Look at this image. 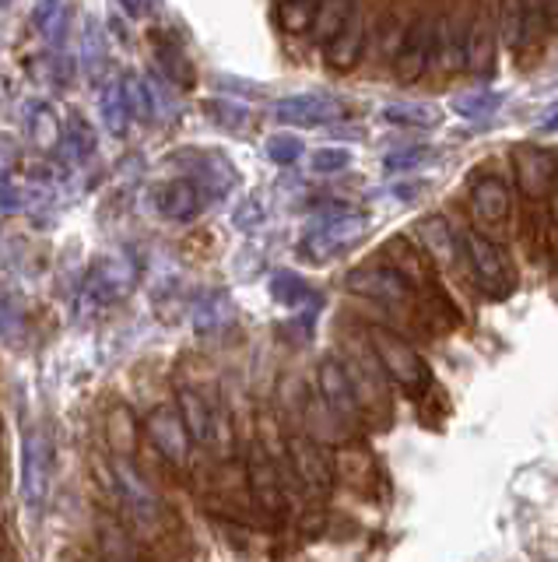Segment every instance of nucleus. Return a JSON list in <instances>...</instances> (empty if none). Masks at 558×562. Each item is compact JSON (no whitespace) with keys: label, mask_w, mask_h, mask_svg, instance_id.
Returning a JSON list of instances; mask_svg holds the SVG:
<instances>
[{"label":"nucleus","mask_w":558,"mask_h":562,"mask_svg":"<svg viewBox=\"0 0 558 562\" xmlns=\"http://www.w3.org/2000/svg\"><path fill=\"white\" fill-rule=\"evenodd\" d=\"M365 334H369V345L376 351L383 373L390 376V383L397 386V391L408 394V397H425V391L432 386V369H429L422 351H418L405 334H397L390 327L373 324Z\"/></svg>","instance_id":"nucleus-1"},{"label":"nucleus","mask_w":558,"mask_h":562,"mask_svg":"<svg viewBox=\"0 0 558 562\" xmlns=\"http://www.w3.org/2000/svg\"><path fill=\"white\" fill-rule=\"evenodd\" d=\"M365 233H369V215H362L355 207L334 204L312 218V225L306 228V236L299 243V254L312 263H327L330 257L358 246Z\"/></svg>","instance_id":"nucleus-2"},{"label":"nucleus","mask_w":558,"mask_h":562,"mask_svg":"<svg viewBox=\"0 0 558 562\" xmlns=\"http://www.w3.org/2000/svg\"><path fill=\"white\" fill-rule=\"evenodd\" d=\"M344 366L348 373H352V383H355V394L362 401V412H365V422H376V426H387L390 415H394V401H390V391L394 383L390 376L383 373V366L376 359V351L369 345V334H365V341L358 338V348L355 351H344Z\"/></svg>","instance_id":"nucleus-3"},{"label":"nucleus","mask_w":558,"mask_h":562,"mask_svg":"<svg viewBox=\"0 0 558 562\" xmlns=\"http://www.w3.org/2000/svg\"><path fill=\"white\" fill-rule=\"evenodd\" d=\"M460 243H464V263L470 268V274H475L478 289L488 299L513 295V289H516V268H513L510 254H505L488 233H478V228H464Z\"/></svg>","instance_id":"nucleus-4"},{"label":"nucleus","mask_w":558,"mask_h":562,"mask_svg":"<svg viewBox=\"0 0 558 562\" xmlns=\"http://www.w3.org/2000/svg\"><path fill=\"white\" fill-rule=\"evenodd\" d=\"M344 285H348V292L369 299V303H379L387 310H400V313L414 310V303H418V285L405 271L390 268V263H373V268L348 271Z\"/></svg>","instance_id":"nucleus-5"},{"label":"nucleus","mask_w":558,"mask_h":562,"mask_svg":"<svg viewBox=\"0 0 558 562\" xmlns=\"http://www.w3.org/2000/svg\"><path fill=\"white\" fill-rule=\"evenodd\" d=\"M54 436L46 426H32L22 439V499L32 514H39L49 496V482H54Z\"/></svg>","instance_id":"nucleus-6"},{"label":"nucleus","mask_w":558,"mask_h":562,"mask_svg":"<svg viewBox=\"0 0 558 562\" xmlns=\"http://www.w3.org/2000/svg\"><path fill=\"white\" fill-rule=\"evenodd\" d=\"M285 461H288L292 479L299 482L309 496L327 499L330 492H334V485H338L334 461H330V453L312 436H299V432L288 436L285 439Z\"/></svg>","instance_id":"nucleus-7"},{"label":"nucleus","mask_w":558,"mask_h":562,"mask_svg":"<svg viewBox=\"0 0 558 562\" xmlns=\"http://www.w3.org/2000/svg\"><path fill=\"white\" fill-rule=\"evenodd\" d=\"M113 492H116V499H119V506H124V514L134 527H141V531L162 527L166 506L159 496H155V488L134 471V464L127 461V457H116L113 461Z\"/></svg>","instance_id":"nucleus-8"},{"label":"nucleus","mask_w":558,"mask_h":562,"mask_svg":"<svg viewBox=\"0 0 558 562\" xmlns=\"http://www.w3.org/2000/svg\"><path fill=\"white\" fill-rule=\"evenodd\" d=\"M317 394H320V404L327 408V415L334 422H341V426H362L365 422L362 401L355 394V383H352V373H348L344 359H338V356L320 359Z\"/></svg>","instance_id":"nucleus-9"},{"label":"nucleus","mask_w":558,"mask_h":562,"mask_svg":"<svg viewBox=\"0 0 558 562\" xmlns=\"http://www.w3.org/2000/svg\"><path fill=\"white\" fill-rule=\"evenodd\" d=\"M145 436H148V443L155 447V453H159L169 468H176V471L190 468V457H194V436H190L180 408H169V404H162V408L148 412Z\"/></svg>","instance_id":"nucleus-10"},{"label":"nucleus","mask_w":558,"mask_h":562,"mask_svg":"<svg viewBox=\"0 0 558 562\" xmlns=\"http://www.w3.org/2000/svg\"><path fill=\"white\" fill-rule=\"evenodd\" d=\"M247 488H250V499L264 517L271 520H282L288 514V492L282 474H277L274 457L267 453L264 443H253L250 457H247Z\"/></svg>","instance_id":"nucleus-11"},{"label":"nucleus","mask_w":558,"mask_h":562,"mask_svg":"<svg viewBox=\"0 0 558 562\" xmlns=\"http://www.w3.org/2000/svg\"><path fill=\"white\" fill-rule=\"evenodd\" d=\"M513 180L516 190L523 193L527 201H545L551 198V187L558 180V155L551 148H540V145H516L513 155Z\"/></svg>","instance_id":"nucleus-12"},{"label":"nucleus","mask_w":558,"mask_h":562,"mask_svg":"<svg viewBox=\"0 0 558 562\" xmlns=\"http://www.w3.org/2000/svg\"><path fill=\"white\" fill-rule=\"evenodd\" d=\"M432 49H435V22L429 18H414L405 29V40H400L394 53V78L400 85H414L429 75L432 67Z\"/></svg>","instance_id":"nucleus-13"},{"label":"nucleus","mask_w":558,"mask_h":562,"mask_svg":"<svg viewBox=\"0 0 558 562\" xmlns=\"http://www.w3.org/2000/svg\"><path fill=\"white\" fill-rule=\"evenodd\" d=\"M470 218L481 233H499L513 222V190L502 176H478L470 187Z\"/></svg>","instance_id":"nucleus-14"},{"label":"nucleus","mask_w":558,"mask_h":562,"mask_svg":"<svg viewBox=\"0 0 558 562\" xmlns=\"http://www.w3.org/2000/svg\"><path fill=\"white\" fill-rule=\"evenodd\" d=\"M274 116L295 127H323V123L344 120V102L334 95L312 92V95H288L274 105Z\"/></svg>","instance_id":"nucleus-15"},{"label":"nucleus","mask_w":558,"mask_h":562,"mask_svg":"<svg viewBox=\"0 0 558 562\" xmlns=\"http://www.w3.org/2000/svg\"><path fill=\"white\" fill-rule=\"evenodd\" d=\"M137 281V263L124 254H106L92 263L89 271V292L99 299V303H116L124 299Z\"/></svg>","instance_id":"nucleus-16"},{"label":"nucleus","mask_w":558,"mask_h":562,"mask_svg":"<svg viewBox=\"0 0 558 562\" xmlns=\"http://www.w3.org/2000/svg\"><path fill=\"white\" fill-rule=\"evenodd\" d=\"M365 43H369V25H365V14H362V4H358L355 14L348 18V25L320 49H323V60H327L330 70H341V75H348V70L358 67Z\"/></svg>","instance_id":"nucleus-17"},{"label":"nucleus","mask_w":558,"mask_h":562,"mask_svg":"<svg viewBox=\"0 0 558 562\" xmlns=\"http://www.w3.org/2000/svg\"><path fill=\"white\" fill-rule=\"evenodd\" d=\"M151 201H155V211H159L162 218L190 222V218H197V211H201L204 187L197 180H186V176H180V180H166L162 187H155Z\"/></svg>","instance_id":"nucleus-18"},{"label":"nucleus","mask_w":558,"mask_h":562,"mask_svg":"<svg viewBox=\"0 0 558 562\" xmlns=\"http://www.w3.org/2000/svg\"><path fill=\"white\" fill-rule=\"evenodd\" d=\"M534 22L548 25L540 0H502V4H499V40L510 46L513 53H520L523 43H527L531 35H534L531 32Z\"/></svg>","instance_id":"nucleus-19"},{"label":"nucleus","mask_w":558,"mask_h":562,"mask_svg":"<svg viewBox=\"0 0 558 562\" xmlns=\"http://www.w3.org/2000/svg\"><path fill=\"white\" fill-rule=\"evenodd\" d=\"M418 233H422V250L429 254L432 263H440V268H457V263L464 260L460 233H453L443 215L425 218L422 225H418Z\"/></svg>","instance_id":"nucleus-20"},{"label":"nucleus","mask_w":558,"mask_h":562,"mask_svg":"<svg viewBox=\"0 0 558 562\" xmlns=\"http://www.w3.org/2000/svg\"><path fill=\"white\" fill-rule=\"evenodd\" d=\"M25 134L29 145L39 155H57L64 148V123L57 116V110L49 102H32L25 110Z\"/></svg>","instance_id":"nucleus-21"},{"label":"nucleus","mask_w":558,"mask_h":562,"mask_svg":"<svg viewBox=\"0 0 558 562\" xmlns=\"http://www.w3.org/2000/svg\"><path fill=\"white\" fill-rule=\"evenodd\" d=\"M496 32H499V22L488 11L475 14L467 22V70H475V75H481V70L492 67V57H496Z\"/></svg>","instance_id":"nucleus-22"},{"label":"nucleus","mask_w":558,"mask_h":562,"mask_svg":"<svg viewBox=\"0 0 558 562\" xmlns=\"http://www.w3.org/2000/svg\"><path fill=\"white\" fill-rule=\"evenodd\" d=\"M176 408L186 422L190 436H194L197 447H212V432H215V404L207 401L194 386H180Z\"/></svg>","instance_id":"nucleus-23"},{"label":"nucleus","mask_w":558,"mask_h":562,"mask_svg":"<svg viewBox=\"0 0 558 562\" xmlns=\"http://www.w3.org/2000/svg\"><path fill=\"white\" fill-rule=\"evenodd\" d=\"M155 57H159L162 70H166V81H172L176 88H194L197 75H194V64L186 60L183 46L172 40L169 32H155Z\"/></svg>","instance_id":"nucleus-24"},{"label":"nucleus","mask_w":558,"mask_h":562,"mask_svg":"<svg viewBox=\"0 0 558 562\" xmlns=\"http://www.w3.org/2000/svg\"><path fill=\"white\" fill-rule=\"evenodd\" d=\"M362 0H320L317 4V22H312V43L317 46H327L334 35L348 25V18L355 14V8Z\"/></svg>","instance_id":"nucleus-25"},{"label":"nucleus","mask_w":558,"mask_h":562,"mask_svg":"<svg viewBox=\"0 0 558 562\" xmlns=\"http://www.w3.org/2000/svg\"><path fill=\"white\" fill-rule=\"evenodd\" d=\"M49 201V190L36 180H19V176H0V207L4 211H25Z\"/></svg>","instance_id":"nucleus-26"},{"label":"nucleus","mask_w":558,"mask_h":562,"mask_svg":"<svg viewBox=\"0 0 558 562\" xmlns=\"http://www.w3.org/2000/svg\"><path fill=\"white\" fill-rule=\"evenodd\" d=\"M229 321H232V299H229V292L215 289V292H204L197 299V306H194V327L201 334H215V330H221Z\"/></svg>","instance_id":"nucleus-27"},{"label":"nucleus","mask_w":558,"mask_h":562,"mask_svg":"<svg viewBox=\"0 0 558 562\" xmlns=\"http://www.w3.org/2000/svg\"><path fill=\"white\" fill-rule=\"evenodd\" d=\"M99 105H102V120H106L110 134L124 137L127 127H130V102H127V92H124V81H106L102 85V95H99Z\"/></svg>","instance_id":"nucleus-28"},{"label":"nucleus","mask_w":558,"mask_h":562,"mask_svg":"<svg viewBox=\"0 0 558 562\" xmlns=\"http://www.w3.org/2000/svg\"><path fill=\"white\" fill-rule=\"evenodd\" d=\"M271 295L274 303H282L288 310H303L309 303H317V295H312V285L295 271H277L271 274Z\"/></svg>","instance_id":"nucleus-29"},{"label":"nucleus","mask_w":558,"mask_h":562,"mask_svg":"<svg viewBox=\"0 0 558 562\" xmlns=\"http://www.w3.org/2000/svg\"><path fill=\"white\" fill-rule=\"evenodd\" d=\"M334 471H338V482H348L362 492H369V474H373V461L369 453L362 447H341L334 457Z\"/></svg>","instance_id":"nucleus-30"},{"label":"nucleus","mask_w":558,"mask_h":562,"mask_svg":"<svg viewBox=\"0 0 558 562\" xmlns=\"http://www.w3.org/2000/svg\"><path fill=\"white\" fill-rule=\"evenodd\" d=\"M383 120L394 123V127H435L443 116L432 102H390L383 110Z\"/></svg>","instance_id":"nucleus-31"},{"label":"nucleus","mask_w":558,"mask_h":562,"mask_svg":"<svg viewBox=\"0 0 558 562\" xmlns=\"http://www.w3.org/2000/svg\"><path fill=\"white\" fill-rule=\"evenodd\" d=\"M320 0H277V25L288 35H309Z\"/></svg>","instance_id":"nucleus-32"},{"label":"nucleus","mask_w":558,"mask_h":562,"mask_svg":"<svg viewBox=\"0 0 558 562\" xmlns=\"http://www.w3.org/2000/svg\"><path fill=\"white\" fill-rule=\"evenodd\" d=\"M106 436H110V447H113L116 457H130L134 453V447H137V422H134L127 404H116V412L110 415Z\"/></svg>","instance_id":"nucleus-33"},{"label":"nucleus","mask_w":558,"mask_h":562,"mask_svg":"<svg viewBox=\"0 0 558 562\" xmlns=\"http://www.w3.org/2000/svg\"><path fill=\"white\" fill-rule=\"evenodd\" d=\"M60 151L71 155V162H89L95 155V134L81 116H71L64 123V148Z\"/></svg>","instance_id":"nucleus-34"},{"label":"nucleus","mask_w":558,"mask_h":562,"mask_svg":"<svg viewBox=\"0 0 558 562\" xmlns=\"http://www.w3.org/2000/svg\"><path fill=\"white\" fill-rule=\"evenodd\" d=\"M0 341L8 348L25 345V313L4 289H0Z\"/></svg>","instance_id":"nucleus-35"},{"label":"nucleus","mask_w":558,"mask_h":562,"mask_svg":"<svg viewBox=\"0 0 558 562\" xmlns=\"http://www.w3.org/2000/svg\"><path fill=\"white\" fill-rule=\"evenodd\" d=\"M36 25L43 32V40L49 43H64V32H67V11H64V0H43L36 8Z\"/></svg>","instance_id":"nucleus-36"},{"label":"nucleus","mask_w":558,"mask_h":562,"mask_svg":"<svg viewBox=\"0 0 558 562\" xmlns=\"http://www.w3.org/2000/svg\"><path fill=\"white\" fill-rule=\"evenodd\" d=\"M124 92H127V102H130V113L134 120H151L155 116V95L151 88L137 78V75H127L124 78Z\"/></svg>","instance_id":"nucleus-37"},{"label":"nucleus","mask_w":558,"mask_h":562,"mask_svg":"<svg viewBox=\"0 0 558 562\" xmlns=\"http://www.w3.org/2000/svg\"><path fill=\"white\" fill-rule=\"evenodd\" d=\"M499 110V95L496 92H470V95H460L453 102V113H460L467 120H485Z\"/></svg>","instance_id":"nucleus-38"},{"label":"nucleus","mask_w":558,"mask_h":562,"mask_svg":"<svg viewBox=\"0 0 558 562\" xmlns=\"http://www.w3.org/2000/svg\"><path fill=\"white\" fill-rule=\"evenodd\" d=\"M267 155L274 166H295L303 158V140L295 134H274L267 137Z\"/></svg>","instance_id":"nucleus-39"},{"label":"nucleus","mask_w":558,"mask_h":562,"mask_svg":"<svg viewBox=\"0 0 558 562\" xmlns=\"http://www.w3.org/2000/svg\"><path fill=\"white\" fill-rule=\"evenodd\" d=\"M215 116V123H221V127H229V131H242L250 123V113H247V105H236V102H212L207 105Z\"/></svg>","instance_id":"nucleus-40"},{"label":"nucleus","mask_w":558,"mask_h":562,"mask_svg":"<svg viewBox=\"0 0 558 562\" xmlns=\"http://www.w3.org/2000/svg\"><path fill=\"white\" fill-rule=\"evenodd\" d=\"M348 166H352V155H348L344 148H320V151H312V169H317L320 176L341 172Z\"/></svg>","instance_id":"nucleus-41"},{"label":"nucleus","mask_w":558,"mask_h":562,"mask_svg":"<svg viewBox=\"0 0 558 562\" xmlns=\"http://www.w3.org/2000/svg\"><path fill=\"white\" fill-rule=\"evenodd\" d=\"M422 158H425V148L397 151V155H387V169H397V172H405V169H411L414 162H422Z\"/></svg>","instance_id":"nucleus-42"},{"label":"nucleus","mask_w":558,"mask_h":562,"mask_svg":"<svg viewBox=\"0 0 558 562\" xmlns=\"http://www.w3.org/2000/svg\"><path fill=\"white\" fill-rule=\"evenodd\" d=\"M119 8H124L130 18H145L151 11V0H116Z\"/></svg>","instance_id":"nucleus-43"},{"label":"nucleus","mask_w":558,"mask_h":562,"mask_svg":"<svg viewBox=\"0 0 558 562\" xmlns=\"http://www.w3.org/2000/svg\"><path fill=\"white\" fill-rule=\"evenodd\" d=\"M540 8H545V22L551 32H558V0H540Z\"/></svg>","instance_id":"nucleus-44"},{"label":"nucleus","mask_w":558,"mask_h":562,"mask_svg":"<svg viewBox=\"0 0 558 562\" xmlns=\"http://www.w3.org/2000/svg\"><path fill=\"white\" fill-rule=\"evenodd\" d=\"M548 207H551V222L558 225V180H555V187H551V201H548Z\"/></svg>","instance_id":"nucleus-45"},{"label":"nucleus","mask_w":558,"mask_h":562,"mask_svg":"<svg viewBox=\"0 0 558 562\" xmlns=\"http://www.w3.org/2000/svg\"><path fill=\"white\" fill-rule=\"evenodd\" d=\"M545 131H558V113H551V120H545Z\"/></svg>","instance_id":"nucleus-46"},{"label":"nucleus","mask_w":558,"mask_h":562,"mask_svg":"<svg viewBox=\"0 0 558 562\" xmlns=\"http://www.w3.org/2000/svg\"><path fill=\"white\" fill-rule=\"evenodd\" d=\"M8 4H11V0H0V11H4V8H8Z\"/></svg>","instance_id":"nucleus-47"}]
</instances>
